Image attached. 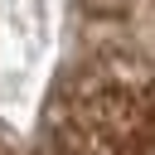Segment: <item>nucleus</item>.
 <instances>
[{
  "label": "nucleus",
  "mask_w": 155,
  "mask_h": 155,
  "mask_svg": "<svg viewBox=\"0 0 155 155\" xmlns=\"http://www.w3.org/2000/svg\"><path fill=\"white\" fill-rule=\"evenodd\" d=\"M44 155H155V73L73 87L44 116Z\"/></svg>",
  "instance_id": "f257e3e1"
},
{
  "label": "nucleus",
  "mask_w": 155,
  "mask_h": 155,
  "mask_svg": "<svg viewBox=\"0 0 155 155\" xmlns=\"http://www.w3.org/2000/svg\"><path fill=\"white\" fill-rule=\"evenodd\" d=\"M0 155H10V150H5V140H0Z\"/></svg>",
  "instance_id": "f03ea898"
}]
</instances>
